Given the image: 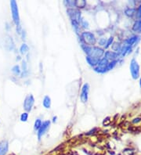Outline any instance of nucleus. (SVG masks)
Here are the masks:
<instances>
[{
	"instance_id": "nucleus-20",
	"label": "nucleus",
	"mask_w": 141,
	"mask_h": 155,
	"mask_svg": "<svg viewBox=\"0 0 141 155\" xmlns=\"http://www.w3.org/2000/svg\"><path fill=\"white\" fill-rule=\"evenodd\" d=\"M135 41H136V37H133V38H132V39H130L127 40V42H128L129 44L132 45Z\"/></svg>"
},
{
	"instance_id": "nucleus-9",
	"label": "nucleus",
	"mask_w": 141,
	"mask_h": 155,
	"mask_svg": "<svg viewBox=\"0 0 141 155\" xmlns=\"http://www.w3.org/2000/svg\"><path fill=\"white\" fill-rule=\"evenodd\" d=\"M86 60H87V62L89 64V65H91V66H95V65L98 64V63H99V61H100V59H98V58H95V57H87Z\"/></svg>"
},
{
	"instance_id": "nucleus-28",
	"label": "nucleus",
	"mask_w": 141,
	"mask_h": 155,
	"mask_svg": "<svg viewBox=\"0 0 141 155\" xmlns=\"http://www.w3.org/2000/svg\"><path fill=\"white\" fill-rule=\"evenodd\" d=\"M140 121V118H136V119H134V121H133V122L134 123H136V122H139Z\"/></svg>"
},
{
	"instance_id": "nucleus-4",
	"label": "nucleus",
	"mask_w": 141,
	"mask_h": 155,
	"mask_svg": "<svg viewBox=\"0 0 141 155\" xmlns=\"http://www.w3.org/2000/svg\"><path fill=\"white\" fill-rule=\"evenodd\" d=\"M50 121H46L42 124L41 127L39 128V129L38 130V138L39 140L41 139V137L45 135V133L47 132V130L50 129Z\"/></svg>"
},
{
	"instance_id": "nucleus-24",
	"label": "nucleus",
	"mask_w": 141,
	"mask_h": 155,
	"mask_svg": "<svg viewBox=\"0 0 141 155\" xmlns=\"http://www.w3.org/2000/svg\"><path fill=\"white\" fill-rule=\"evenodd\" d=\"M22 67H23V71H27V64L25 62H23V64H22Z\"/></svg>"
},
{
	"instance_id": "nucleus-13",
	"label": "nucleus",
	"mask_w": 141,
	"mask_h": 155,
	"mask_svg": "<svg viewBox=\"0 0 141 155\" xmlns=\"http://www.w3.org/2000/svg\"><path fill=\"white\" fill-rule=\"evenodd\" d=\"M28 46H27L26 44H23L22 46H21V49H20V51H21V53L22 54H25L26 53H28Z\"/></svg>"
},
{
	"instance_id": "nucleus-8",
	"label": "nucleus",
	"mask_w": 141,
	"mask_h": 155,
	"mask_svg": "<svg viewBox=\"0 0 141 155\" xmlns=\"http://www.w3.org/2000/svg\"><path fill=\"white\" fill-rule=\"evenodd\" d=\"M9 143L6 140H3L0 142V155H6L8 151Z\"/></svg>"
},
{
	"instance_id": "nucleus-7",
	"label": "nucleus",
	"mask_w": 141,
	"mask_h": 155,
	"mask_svg": "<svg viewBox=\"0 0 141 155\" xmlns=\"http://www.w3.org/2000/svg\"><path fill=\"white\" fill-rule=\"evenodd\" d=\"M130 68H131V72H132V75L133 76V78H137L139 75V66H138L137 63L135 61V60H132Z\"/></svg>"
},
{
	"instance_id": "nucleus-17",
	"label": "nucleus",
	"mask_w": 141,
	"mask_h": 155,
	"mask_svg": "<svg viewBox=\"0 0 141 155\" xmlns=\"http://www.w3.org/2000/svg\"><path fill=\"white\" fill-rule=\"evenodd\" d=\"M13 72L16 74V75H19L20 73H21V71H20V67L19 66H17V65H16L13 67Z\"/></svg>"
},
{
	"instance_id": "nucleus-30",
	"label": "nucleus",
	"mask_w": 141,
	"mask_h": 155,
	"mask_svg": "<svg viewBox=\"0 0 141 155\" xmlns=\"http://www.w3.org/2000/svg\"><path fill=\"white\" fill-rule=\"evenodd\" d=\"M140 87H141V79H140Z\"/></svg>"
},
{
	"instance_id": "nucleus-15",
	"label": "nucleus",
	"mask_w": 141,
	"mask_h": 155,
	"mask_svg": "<svg viewBox=\"0 0 141 155\" xmlns=\"http://www.w3.org/2000/svg\"><path fill=\"white\" fill-rule=\"evenodd\" d=\"M133 30L136 31H141V21H137L135 24H134Z\"/></svg>"
},
{
	"instance_id": "nucleus-25",
	"label": "nucleus",
	"mask_w": 141,
	"mask_h": 155,
	"mask_svg": "<svg viewBox=\"0 0 141 155\" xmlns=\"http://www.w3.org/2000/svg\"><path fill=\"white\" fill-rule=\"evenodd\" d=\"M137 17H141V6L139 7V9H138V14H137Z\"/></svg>"
},
{
	"instance_id": "nucleus-10",
	"label": "nucleus",
	"mask_w": 141,
	"mask_h": 155,
	"mask_svg": "<svg viewBox=\"0 0 141 155\" xmlns=\"http://www.w3.org/2000/svg\"><path fill=\"white\" fill-rule=\"evenodd\" d=\"M42 104H43V107L45 108L49 109L51 107V100L50 98L48 96H46L43 99V101H42Z\"/></svg>"
},
{
	"instance_id": "nucleus-26",
	"label": "nucleus",
	"mask_w": 141,
	"mask_h": 155,
	"mask_svg": "<svg viewBox=\"0 0 141 155\" xmlns=\"http://www.w3.org/2000/svg\"><path fill=\"white\" fill-rule=\"evenodd\" d=\"M17 32H18V34H21L22 31H21V25H19V26H17Z\"/></svg>"
},
{
	"instance_id": "nucleus-21",
	"label": "nucleus",
	"mask_w": 141,
	"mask_h": 155,
	"mask_svg": "<svg viewBox=\"0 0 141 155\" xmlns=\"http://www.w3.org/2000/svg\"><path fill=\"white\" fill-rule=\"evenodd\" d=\"M112 42H113V37H111V38H110L109 40H108V42H107V46H106V48H107V47H108V46H110V45L112 43Z\"/></svg>"
},
{
	"instance_id": "nucleus-11",
	"label": "nucleus",
	"mask_w": 141,
	"mask_h": 155,
	"mask_svg": "<svg viewBox=\"0 0 141 155\" xmlns=\"http://www.w3.org/2000/svg\"><path fill=\"white\" fill-rule=\"evenodd\" d=\"M86 5V3L85 0H81V1H75V6L78 8H84Z\"/></svg>"
},
{
	"instance_id": "nucleus-29",
	"label": "nucleus",
	"mask_w": 141,
	"mask_h": 155,
	"mask_svg": "<svg viewBox=\"0 0 141 155\" xmlns=\"http://www.w3.org/2000/svg\"><path fill=\"white\" fill-rule=\"evenodd\" d=\"M56 119H57V117H54V118H53V122H56Z\"/></svg>"
},
{
	"instance_id": "nucleus-2",
	"label": "nucleus",
	"mask_w": 141,
	"mask_h": 155,
	"mask_svg": "<svg viewBox=\"0 0 141 155\" xmlns=\"http://www.w3.org/2000/svg\"><path fill=\"white\" fill-rule=\"evenodd\" d=\"M82 39L87 46H92L96 43L95 36L90 32H83L82 34Z\"/></svg>"
},
{
	"instance_id": "nucleus-16",
	"label": "nucleus",
	"mask_w": 141,
	"mask_h": 155,
	"mask_svg": "<svg viewBox=\"0 0 141 155\" xmlns=\"http://www.w3.org/2000/svg\"><path fill=\"white\" fill-rule=\"evenodd\" d=\"M28 114L27 113V112H24V113L21 114V122H27V121H28Z\"/></svg>"
},
{
	"instance_id": "nucleus-5",
	"label": "nucleus",
	"mask_w": 141,
	"mask_h": 155,
	"mask_svg": "<svg viewBox=\"0 0 141 155\" xmlns=\"http://www.w3.org/2000/svg\"><path fill=\"white\" fill-rule=\"evenodd\" d=\"M89 86L88 84H84V85L82 88V92H81V96H80V98H81V100L83 103H86L87 100H88V94H89Z\"/></svg>"
},
{
	"instance_id": "nucleus-18",
	"label": "nucleus",
	"mask_w": 141,
	"mask_h": 155,
	"mask_svg": "<svg viewBox=\"0 0 141 155\" xmlns=\"http://www.w3.org/2000/svg\"><path fill=\"white\" fill-rule=\"evenodd\" d=\"M134 12H135V10H133V9H128L125 11V13L128 16H132L134 13Z\"/></svg>"
},
{
	"instance_id": "nucleus-22",
	"label": "nucleus",
	"mask_w": 141,
	"mask_h": 155,
	"mask_svg": "<svg viewBox=\"0 0 141 155\" xmlns=\"http://www.w3.org/2000/svg\"><path fill=\"white\" fill-rule=\"evenodd\" d=\"M99 43H100V45H101V46H104L105 43H106V40H105L104 39H101L99 41Z\"/></svg>"
},
{
	"instance_id": "nucleus-6",
	"label": "nucleus",
	"mask_w": 141,
	"mask_h": 155,
	"mask_svg": "<svg viewBox=\"0 0 141 155\" xmlns=\"http://www.w3.org/2000/svg\"><path fill=\"white\" fill-rule=\"evenodd\" d=\"M68 13L69 16L71 17V21H75L76 22L79 23L80 21V17H81V13L78 10H74L73 9L71 10H68Z\"/></svg>"
},
{
	"instance_id": "nucleus-3",
	"label": "nucleus",
	"mask_w": 141,
	"mask_h": 155,
	"mask_svg": "<svg viewBox=\"0 0 141 155\" xmlns=\"http://www.w3.org/2000/svg\"><path fill=\"white\" fill-rule=\"evenodd\" d=\"M35 103V99L33 97L32 95H28L25 98V100L24 101V108L27 112H29L31 111L33 105Z\"/></svg>"
},
{
	"instance_id": "nucleus-27",
	"label": "nucleus",
	"mask_w": 141,
	"mask_h": 155,
	"mask_svg": "<svg viewBox=\"0 0 141 155\" xmlns=\"http://www.w3.org/2000/svg\"><path fill=\"white\" fill-rule=\"evenodd\" d=\"M82 24H83V27L84 28H88V23L87 22H86L85 21H82Z\"/></svg>"
},
{
	"instance_id": "nucleus-23",
	"label": "nucleus",
	"mask_w": 141,
	"mask_h": 155,
	"mask_svg": "<svg viewBox=\"0 0 141 155\" xmlns=\"http://www.w3.org/2000/svg\"><path fill=\"white\" fill-rule=\"evenodd\" d=\"M97 129H93V130H91V131H89V132H87L86 135H92V134L95 133V132L97 131Z\"/></svg>"
},
{
	"instance_id": "nucleus-1",
	"label": "nucleus",
	"mask_w": 141,
	"mask_h": 155,
	"mask_svg": "<svg viewBox=\"0 0 141 155\" xmlns=\"http://www.w3.org/2000/svg\"><path fill=\"white\" fill-rule=\"evenodd\" d=\"M10 6H11V11H12V16L14 23L17 26L20 25V17H19V11L18 7H17V4L16 1H11L10 2Z\"/></svg>"
},
{
	"instance_id": "nucleus-14",
	"label": "nucleus",
	"mask_w": 141,
	"mask_h": 155,
	"mask_svg": "<svg viewBox=\"0 0 141 155\" xmlns=\"http://www.w3.org/2000/svg\"><path fill=\"white\" fill-rule=\"evenodd\" d=\"M117 54L115 53H111V52H107L106 53V59H114L116 57Z\"/></svg>"
},
{
	"instance_id": "nucleus-12",
	"label": "nucleus",
	"mask_w": 141,
	"mask_h": 155,
	"mask_svg": "<svg viewBox=\"0 0 141 155\" xmlns=\"http://www.w3.org/2000/svg\"><path fill=\"white\" fill-rule=\"evenodd\" d=\"M42 124V122L39 118L36 119V121H35V125H34V129L35 130V131H37V130L39 129V128L41 127Z\"/></svg>"
},
{
	"instance_id": "nucleus-19",
	"label": "nucleus",
	"mask_w": 141,
	"mask_h": 155,
	"mask_svg": "<svg viewBox=\"0 0 141 155\" xmlns=\"http://www.w3.org/2000/svg\"><path fill=\"white\" fill-rule=\"evenodd\" d=\"M110 123H111V120H110V118H107L106 119H104V122H103V125H110Z\"/></svg>"
}]
</instances>
